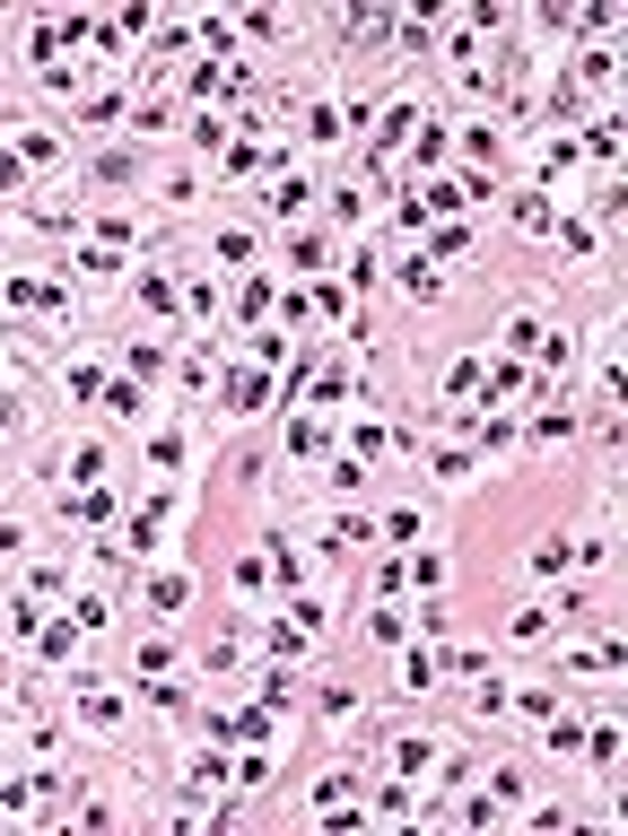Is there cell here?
<instances>
[{"label":"cell","instance_id":"39","mask_svg":"<svg viewBox=\"0 0 628 836\" xmlns=\"http://www.w3.org/2000/svg\"><path fill=\"white\" fill-rule=\"evenodd\" d=\"M201 662H210V671H236V662H245V636H210V654H201Z\"/></svg>","mask_w":628,"mask_h":836},{"label":"cell","instance_id":"2","mask_svg":"<svg viewBox=\"0 0 628 836\" xmlns=\"http://www.w3.org/2000/svg\"><path fill=\"white\" fill-rule=\"evenodd\" d=\"M306 540H315L323 558H350V549H367V540H376V523H367L359 505H332L323 523H306Z\"/></svg>","mask_w":628,"mask_h":836},{"label":"cell","instance_id":"30","mask_svg":"<svg viewBox=\"0 0 628 836\" xmlns=\"http://www.w3.org/2000/svg\"><path fill=\"white\" fill-rule=\"evenodd\" d=\"M131 175H140V148H106L97 157V183H131Z\"/></svg>","mask_w":628,"mask_h":836},{"label":"cell","instance_id":"14","mask_svg":"<svg viewBox=\"0 0 628 836\" xmlns=\"http://www.w3.org/2000/svg\"><path fill=\"white\" fill-rule=\"evenodd\" d=\"M428 471L445 479V488H463V479L481 471V454H472V445H428Z\"/></svg>","mask_w":628,"mask_h":836},{"label":"cell","instance_id":"25","mask_svg":"<svg viewBox=\"0 0 628 836\" xmlns=\"http://www.w3.org/2000/svg\"><path fill=\"white\" fill-rule=\"evenodd\" d=\"M157 201H166V210H192V201H201V175H184V166L157 175Z\"/></svg>","mask_w":628,"mask_h":836},{"label":"cell","instance_id":"46","mask_svg":"<svg viewBox=\"0 0 628 836\" xmlns=\"http://www.w3.org/2000/svg\"><path fill=\"white\" fill-rule=\"evenodd\" d=\"M166 662H175V645H166V636H140V671H148V680H157V671H166Z\"/></svg>","mask_w":628,"mask_h":836},{"label":"cell","instance_id":"41","mask_svg":"<svg viewBox=\"0 0 628 836\" xmlns=\"http://www.w3.org/2000/svg\"><path fill=\"white\" fill-rule=\"evenodd\" d=\"M236 784H271V749H262V740H253L245 758H236Z\"/></svg>","mask_w":628,"mask_h":836},{"label":"cell","instance_id":"27","mask_svg":"<svg viewBox=\"0 0 628 836\" xmlns=\"http://www.w3.org/2000/svg\"><path fill=\"white\" fill-rule=\"evenodd\" d=\"M481 375H489V366H481V349H463V358L445 366V392L463 401V392H481Z\"/></svg>","mask_w":628,"mask_h":836},{"label":"cell","instance_id":"43","mask_svg":"<svg viewBox=\"0 0 628 836\" xmlns=\"http://www.w3.org/2000/svg\"><path fill=\"white\" fill-rule=\"evenodd\" d=\"M262 584H271V567H262V558H236V593L262 601Z\"/></svg>","mask_w":628,"mask_h":836},{"label":"cell","instance_id":"32","mask_svg":"<svg viewBox=\"0 0 628 836\" xmlns=\"http://www.w3.org/2000/svg\"><path fill=\"white\" fill-rule=\"evenodd\" d=\"M367 636H376V645H410V618H401V610H367Z\"/></svg>","mask_w":628,"mask_h":836},{"label":"cell","instance_id":"12","mask_svg":"<svg viewBox=\"0 0 628 836\" xmlns=\"http://www.w3.org/2000/svg\"><path fill=\"white\" fill-rule=\"evenodd\" d=\"M62 157V131L53 122H18V166H53Z\"/></svg>","mask_w":628,"mask_h":836},{"label":"cell","instance_id":"3","mask_svg":"<svg viewBox=\"0 0 628 836\" xmlns=\"http://www.w3.org/2000/svg\"><path fill=\"white\" fill-rule=\"evenodd\" d=\"M228 784H236V758H219V740H210V749H192V758H184V776H175V793H184V802H219Z\"/></svg>","mask_w":628,"mask_h":836},{"label":"cell","instance_id":"37","mask_svg":"<svg viewBox=\"0 0 628 836\" xmlns=\"http://www.w3.org/2000/svg\"><path fill=\"white\" fill-rule=\"evenodd\" d=\"M481 383H489V401H506V392H524V366H515V358H498L489 375H481Z\"/></svg>","mask_w":628,"mask_h":836},{"label":"cell","instance_id":"16","mask_svg":"<svg viewBox=\"0 0 628 836\" xmlns=\"http://www.w3.org/2000/svg\"><path fill=\"white\" fill-rule=\"evenodd\" d=\"M140 706H148L157 723H184V715H192V698H184L175 680H148V689H140Z\"/></svg>","mask_w":628,"mask_h":836},{"label":"cell","instance_id":"9","mask_svg":"<svg viewBox=\"0 0 628 836\" xmlns=\"http://www.w3.org/2000/svg\"><path fill=\"white\" fill-rule=\"evenodd\" d=\"M393 279H401V297H410V305H445V270H437L428 253H410Z\"/></svg>","mask_w":628,"mask_h":836},{"label":"cell","instance_id":"11","mask_svg":"<svg viewBox=\"0 0 628 836\" xmlns=\"http://www.w3.org/2000/svg\"><path fill=\"white\" fill-rule=\"evenodd\" d=\"M463 157L498 175V166H506V131H498V122H463Z\"/></svg>","mask_w":628,"mask_h":836},{"label":"cell","instance_id":"31","mask_svg":"<svg viewBox=\"0 0 628 836\" xmlns=\"http://www.w3.org/2000/svg\"><path fill=\"white\" fill-rule=\"evenodd\" d=\"M210 375H219V349H210V358H201V349H192V358L175 366V383H184V392H210Z\"/></svg>","mask_w":628,"mask_h":836},{"label":"cell","instance_id":"35","mask_svg":"<svg viewBox=\"0 0 628 836\" xmlns=\"http://www.w3.org/2000/svg\"><path fill=\"white\" fill-rule=\"evenodd\" d=\"M419 532H428L419 505H393V514H384V540H419Z\"/></svg>","mask_w":628,"mask_h":836},{"label":"cell","instance_id":"26","mask_svg":"<svg viewBox=\"0 0 628 836\" xmlns=\"http://www.w3.org/2000/svg\"><path fill=\"white\" fill-rule=\"evenodd\" d=\"M106 514H114V488H88V497L62 505V523H106Z\"/></svg>","mask_w":628,"mask_h":836},{"label":"cell","instance_id":"8","mask_svg":"<svg viewBox=\"0 0 628 836\" xmlns=\"http://www.w3.org/2000/svg\"><path fill=\"white\" fill-rule=\"evenodd\" d=\"M26 227H35V236H79V192H44V201L26 210Z\"/></svg>","mask_w":628,"mask_h":836},{"label":"cell","instance_id":"33","mask_svg":"<svg viewBox=\"0 0 628 836\" xmlns=\"http://www.w3.org/2000/svg\"><path fill=\"white\" fill-rule=\"evenodd\" d=\"M428 244H437V253H445V261H463V253H472V236H463V227H454V219H437V227H428ZM437 253H428V261H437Z\"/></svg>","mask_w":628,"mask_h":836},{"label":"cell","instance_id":"42","mask_svg":"<svg viewBox=\"0 0 628 836\" xmlns=\"http://www.w3.org/2000/svg\"><path fill=\"white\" fill-rule=\"evenodd\" d=\"M236 305H245V314H271V279H262V270H245V288H236Z\"/></svg>","mask_w":628,"mask_h":836},{"label":"cell","instance_id":"1","mask_svg":"<svg viewBox=\"0 0 628 836\" xmlns=\"http://www.w3.org/2000/svg\"><path fill=\"white\" fill-rule=\"evenodd\" d=\"M70 715L88 723L97 740H114V732H123V723H131V706H123V698H114V689H106V680H97V671H79V680H70Z\"/></svg>","mask_w":628,"mask_h":836},{"label":"cell","instance_id":"34","mask_svg":"<svg viewBox=\"0 0 628 836\" xmlns=\"http://www.w3.org/2000/svg\"><path fill=\"white\" fill-rule=\"evenodd\" d=\"M323 445H332L323 419H297V427H288V454H323Z\"/></svg>","mask_w":628,"mask_h":836},{"label":"cell","instance_id":"10","mask_svg":"<svg viewBox=\"0 0 628 836\" xmlns=\"http://www.w3.org/2000/svg\"><path fill=\"white\" fill-rule=\"evenodd\" d=\"M576 349H585V341H576L568 323H541V341H532V358H541V375H550V383H559V375L576 366Z\"/></svg>","mask_w":628,"mask_h":836},{"label":"cell","instance_id":"29","mask_svg":"<svg viewBox=\"0 0 628 836\" xmlns=\"http://www.w3.org/2000/svg\"><path fill=\"white\" fill-rule=\"evenodd\" d=\"M297 201H306V175H288V166H279V175H271V210H279V219H297Z\"/></svg>","mask_w":628,"mask_h":836},{"label":"cell","instance_id":"19","mask_svg":"<svg viewBox=\"0 0 628 836\" xmlns=\"http://www.w3.org/2000/svg\"><path fill=\"white\" fill-rule=\"evenodd\" d=\"M506 636H515V645H550V636H559V610H541V601H532V610H515V627H506Z\"/></svg>","mask_w":628,"mask_h":836},{"label":"cell","instance_id":"22","mask_svg":"<svg viewBox=\"0 0 628 836\" xmlns=\"http://www.w3.org/2000/svg\"><path fill=\"white\" fill-rule=\"evenodd\" d=\"M532 341H541V314H532V305H515V314L498 323V349L515 358V349H532Z\"/></svg>","mask_w":628,"mask_h":836},{"label":"cell","instance_id":"4","mask_svg":"<svg viewBox=\"0 0 628 836\" xmlns=\"http://www.w3.org/2000/svg\"><path fill=\"white\" fill-rule=\"evenodd\" d=\"M437 749H445L437 732H393V740H384V776H401V784H419V776L437 767Z\"/></svg>","mask_w":628,"mask_h":836},{"label":"cell","instance_id":"21","mask_svg":"<svg viewBox=\"0 0 628 836\" xmlns=\"http://www.w3.org/2000/svg\"><path fill=\"white\" fill-rule=\"evenodd\" d=\"M437 680H445V662H437V654H419V645H410V654H401V689H410V698H428V689H437Z\"/></svg>","mask_w":628,"mask_h":836},{"label":"cell","instance_id":"6","mask_svg":"<svg viewBox=\"0 0 628 836\" xmlns=\"http://www.w3.org/2000/svg\"><path fill=\"white\" fill-rule=\"evenodd\" d=\"M515 436H524L532 454H550V445H568V436H576V410H559V401H541V410H532V419H524Z\"/></svg>","mask_w":628,"mask_h":836},{"label":"cell","instance_id":"53","mask_svg":"<svg viewBox=\"0 0 628 836\" xmlns=\"http://www.w3.org/2000/svg\"><path fill=\"white\" fill-rule=\"evenodd\" d=\"M0 698H9V654H0Z\"/></svg>","mask_w":628,"mask_h":836},{"label":"cell","instance_id":"18","mask_svg":"<svg viewBox=\"0 0 628 836\" xmlns=\"http://www.w3.org/2000/svg\"><path fill=\"white\" fill-rule=\"evenodd\" d=\"M515 227H524V236H550V227H559L550 192H515Z\"/></svg>","mask_w":628,"mask_h":836},{"label":"cell","instance_id":"48","mask_svg":"<svg viewBox=\"0 0 628 836\" xmlns=\"http://www.w3.org/2000/svg\"><path fill=\"white\" fill-rule=\"evenodd\" d=\"M288 261H297V270H332V253H323L315 236H297V244H288Z\"/></svg>","mask_w":628,"mask_h":836},{"label":"cell","instance_id":"17","mask_svg":"<svg viewBox=\"0 0 628 836\" xmlns=\"http://www.w3.org/2000/svg\"><path fill=\"white\" fill-rule=\"evenodd\" d=\"M140 576H148V610H157V618H166V610H184V593H192V584H184L175 567H140Z\"/></svg>","mask_w":628,"mask_h":836},{"label":"cell","instance_id":"52","mask_svg":"<svg viewBox=\"0 0 628 836\" xmlns=\"http://www.w3.org/2000/svg\"><path fill=\"white\" fill-rule=\"evenodd\" d=\"M26 183V166H18V148H0V192H18Z\"/></svg>","mask_w":628,"mask_h":836},{"label":"cell","instance_id":"5","mask_svg":"<svg viewBox=\"0 0 628 836\" xmlns=\"http://www.w3.org/2000/svg\"><path fill=\"white\" fill-rule=\"evenodd\" d=\"M359 706H367V698H359V680H323V689H315V723H323V732H350Z\"/></svg>","mask_w":628,"mask_h":836},{"label":"cell","instance_id":"23","mask_svg":"<svg viewBox=\"0 0 628 836\" xmlns=\"http://www.w3.org/2000/svg\"><path fill=\"white\" fill-rule=\"evenodd\" d=\"M97 392H106V366H62V401H97Z\"/></svg>","mask_w":628,"mask_h":836},{"label":"cell","instance_id":"38","mask_svg":"<svg viewBox=\"0 0 628 836\" xmlns=\"http://www.w3.org/2000/svg\"><path fill=\"white\" fill-rule=\"evenodd\" d=\"M140 305H148V314H175V279L148 270V279H140Z\"/></svg>","mask_w":628,"mask_h":836},{"label":"cell","instance_id":"13","mask_svg":"<svg viewBox=\"0 0 628 836\" xmlns=\"http://www.w3.org/2000/svg\"><path fill=\"white\" fill-rule=\"evenodd\" d=\"M506 706H515V715H532V723H550L559 706H568V698H559L550 680H524V689H506Z\"/></svg>","mask_w":628,"mask_h":836},{"label":"cell","instance_id":"47","mask_svg":"<svg viewBox=\"0 0 628 836\" xmlns=\"http://www.w3.org/2000/svg\"><path fill=\"white\" fill-rule=\"evenodd\" d=\"M236 479H245V488H262V479H271V454H262V445H245V454H236Z\"/></svg>","mask_w":628,"mask_h":836},{"label":"cell","instance_id":"15","mask_svg":"<svg viewBox=\"0 0 628 836\" xmlns=\"http://www.w3.org/2000/svg\"><path fill=\"white\" fill-rule=\"evenodd\" d=\"M332 802H359V767H350V758H332L323 784H315V811H332Z\"/></svg>","mask_w":628,"mask_h":836},{"label":"cell","instance_id":"49","mask_svg":"<svg viewBox=\"0 0 628 836\" xmlns=\"http://www.w3.org/2000/svg\"><path fill=\"white\" fill-rule=\"evenodd\" d=\"M245 35H262V44H271V35H288V18H279V9H245Z\"/></svg>","mask_w":628,"mask_h":836},{"label":"cell","instance_id":"44","mask_svg":"<svg viewBox=\"0 0 628 836\" xmlns=\"http://www.w3.org/2000/svg\"><path fill=\"white\" fill-rule=\"evenodd\" d=\"M332 219H341V227H350V219H367V192H359V183H341V192H332Z\"/></svg>","mask_w":628,"mask_h":836},{"label":"cell","instance_id":"40","mask_svg":"<svg viewBox=\"0 0 628 836\" xmlns=\"http://www.w3.org/2000/svg\"><path fill=\"white\" fill-rule=\"evenodd\" d=\"M498 820H506V811H498V802H489V793H481V802H463V828H481V836H498Z\"/></svg>","mask_w":628,"mask_h":836},{"label":"cell","instance_id":"50","mask_svg":"<svg viewBox=\"0 0 628 836\" xmlns=\"http://www.w3.org/2000/svg\"><path fill=\"white\" fill-rule=\"evenodd\" d=\"M70 618H79V636H88V627H106V593H79V601H70Z\"/></svg>","mask_w":628,"mask_h":836},{"label":"cell","instance_id":"7","mask_svg":"<svg viewBox=\"0 0 628 836\" xmlns=\"http://www.w3.org/2000/svg\"><path fill=\"white\" fill-rule=\"evenodd\" d=\"M532 166H541V183H559V175H576V166H585V148H576V131H541V148H532Z\"/></svg>","mask_w":628,"mask_h":836},{"label":"cell","instance_id":"20","mask_svg":"<svg viewBox=\"0 0 628 836\" xmlns=\"http://www.w3.org/2000/svg\"><path fill=\"white\" fill-rule=\"evenodd\" d=\"M297 654H306V627H297V618H288V627L271 618V627H262V662H297Z\"/></svg>","mask_w":628,"mask_h":836},{"label":"cell","instance_id":"24","mask_svg":"<svg viewBox=\"0 0 628 836\" xmlns=\"http://www.w3.org/2000/svg\"><path fill=\"white\" fill-rule=\"evenodd\" d=\"M123 366L140 383H157V375H166V349H157V341H123Z\"/></svg>","mask_w":628,"mask_h":836},{"label":"cell","instance_id":"36","mask_svg":"<svg viewBox=\"0 0 628 836\" xmlns=\"http://www.w3.org/2000/svg\"><path fill=\"white\" fill-rule=\"evenodd\" d=\"M323 488H341V497H359V488H367V462H350V454H341V462L323 471Z\"/></svg>","mask_w":628,"mask_h":836},{"label":"cell","instance_id":"28","mask_svg":"<svg viewBox=\"0 0 628 836\" xmlns=\"http://www.w3.org/2000/svg\"><path fill=\"white\" fill-rule=\"evenodd\" d=\"M184 97H228V70H219V62H192V70H184Z\"/></svg>","mask_w":628,"mask_h":836},{"label":"cell","instance_id":"45","mask_svg":"<svg viewBox=\"0 0 628 836\" xmlns=\"http://www.w3.org/2000/svg\"><path fill=\"white\" fill-rule=\"evenodd\" d=\"M401 567H410V584H445V558H437V549H419V558H401Z\"/></svg>","mask_w":628,"mask_h":836},{"label":"cell","instance_id":"51","mask_svg":"<svg viewBox=\"0 0 628 836\" xmlns=\"http://www.w3.org/2000/svg\"><path fill=\"white\" fill-rule=\"evenodd\" d=\"M18 549H26V523H18V514H0V558H18Z\"/></svg>","mask_w":628,"mask_h":836}]
</instances>
